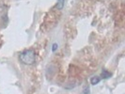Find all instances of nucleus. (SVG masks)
<instances>
[{"mask_svg": "<svg viewBox=\"0 0 125 94\" xmlns=\"http://www.w3.org/2000/svg\"><path fill=\"white\" fill-rule=\"evenodd\" d=\"M65 4V0H57V4H56V9L57 10H62Z\"/></svg>", "mask_w": 125, "mask_h": 94, "instance_id": "obj_3", "label": "nucleus"}, {"mask_svg": "<svg viewBox=\"0 0 125 94\" xmlns=\"http://www.w3.org/2000/svg\"><path fill=\"white\" fill-rule=\"evenodd\" d=\"M111 76V73L106 71V70H103V72H102V77L103 78H104V79H106V78H109Z\"/></svg>", "mask_w": 125, "mask_h": 94, "instance_id": "obj_4", "label": "nucleus"}, {"mask_svg": "<svg viewBox=\"0 0 125 94\" xmlns=\"http://www.w3.org/2000/svg\"><path fill=\"white\" fill-rule=\"evenodd\" d=\"M56 48H57V44L55 43L54 45H53V49H52V50H53V52H55V51L56 50Z\"/></svg>", "mask_w": 125, "mask_h": 94, "instance_id": "obj_5", "label": "nucleus"}, {"mask_svg": "<svg viewBox=\"0 0 125 94\" xmlns=\"http://www.w3.org/2000/svg\"><path fill=\"white\" fill-rule=\"evenodd\" d=\"M20 60L25 65H32L36 60V54L34 50H25L20 54Z\"/></svg>", "mask_w": 125, "mask_h": 94, "instance_id": "obj_1", "label": "nucleus"}, {"mask_svg": "<svg viewBox=\"0 0 125 94\" xmlns=\"http://www.w3.org/2000/svg\"><path fill=\"white\" fill-rule=\"evenodd\" d=\"M100 81H101V78L99 76H93V77H91V79H90L91 85H97Z\"/></svg>", "mask_w": 125, "mask_h": 94, "instance_id": "obj_2", "label": "nucleus"}]
</instances>
